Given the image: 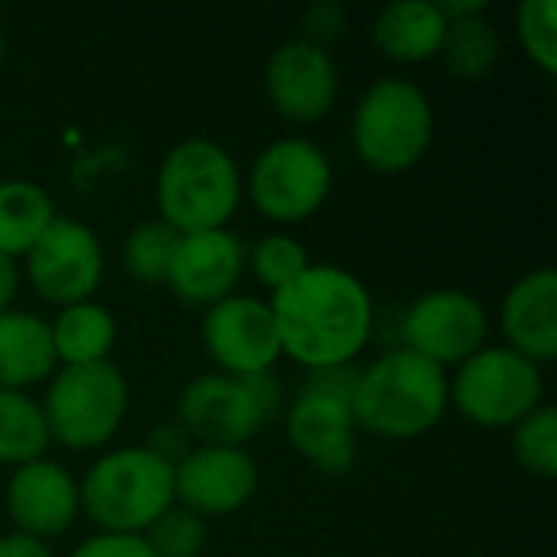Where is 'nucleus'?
Listing matches in <instances>:
<instances>
[{
    "label": "nucleus",
    "instance_id": "nucleus-1",
    "mask_svg": "<svg viewBox=\"0 0 557 557\" xmlns=\"http://www.w3.org/2000/svg\"><path fill=\"white\" fill-rule=\"evenodd\" d=\"M281 356L307 372L356 366L375 336L369 287L339 264H310L294 284L271 294Z\"/></svg>",
    "mask_w": 557,
    "mask_h": 557
},
{
    "label": "nucleus",
    "instance_id": "nucleus-2",
    "mask_svg": "<svg viewBox=\"0 0 557 557\" xmlns=\"http://www.w3.org/2000/svg\"><path fill=\"white\" fill-rule=\"evenodd\" d=\"M450 408V372L424 356L392 346L356 369L352 418L379 441H418L431 434Z\"/></svg>",
    "mask_w": 557,
    "mask_h": 557
},
{
    "label": "nucleus",
    "instance_id": "nucleus-3",
    "mask_svg": "<svg viewBox=\"0 0 557 557\" xmlns=\"http://www.w3.org/2000/svg\"><path fill=\"white\" fill-rule=\"evenodd\" d=\"M242 199L245 176L235 157L209 137H189L170 147L153 176L157 219L180 235L228 228Z\"/></svg>",
    "mask_w": 557,
    "mask_h": 557
},
{
    "label": "nucleus",
    "instance_id": "nucleus-4",
    "mask_svg": "<svg viewBox=\"0 0 557 557\" xmlns=\"http://www.w3.org/2000/svg\"><path fill=\"white\" fill-rule=\"evenodd\" d=\"M437 117L431 95L411 78H379L372 82L349 124V140L359 163L382 176H398L414 170L434 144Z\"/></svg>",
    "mask_w": 557,
    "mask_h": 557
},
{
    "label": "nucleus",
    "instance_id": "nucleus-5",
    "mask_svg": "<svg viewBox=\"0 0 557 557\" xmlns=\"http://www.w3.org/2000/svg\"><path fill=\"white\" fill-rule=\"evenodd\" d=\"M78 499L95 532L144 535L176 503L173 467L144 444L104 450L78 480Z\"/></svg>",
    "mask_w": 557,
    "mask_h": 557
},
{
    "label": "nucleus",
    "instance_id": "nucleus-6",
    "mask_svg": "<svg viewBox=\"0 0 557 557\" xmlns=\"http://www.w3.org/2000/svg\"><path fill=\"white\" fill-rule=\"evenodd\" d=\"M52 444L88 454L108 447L124 428L131 385L114 362L55 369L39 398Z\"/></svg>",
    "mask_w": 557,
    "mask_h": 557
},
{
    "label": "nucleus",
    "instance_id": "nucleus-7",
    "mask_svg": "<svg viewBox=\"0 0 557 557\" xmlns=\"http://www.w3.org/2000/svg\"><path fill=\"white\" fill-rule=\"evenodd\" d=\"M284 411L281 382L271 375L235 379L222 372L196 375L183 385L176 401V421L193 444L245 447Z\"/></svg>",
    "mask_w": 557,
    "mask_h": 557
},
{
    "label": "nucleus",
    "instance_id": "nucleus-8",
    "mask_svg": "<svg viewBox=\"0 0 557 557\" xmlns=\"http://www.w3.org/2000/svg\"><path fill=\"white\" fill-rule=\"evenodd\" d=\"M450 405L483 431H512L545 405V369L503 343H486L450 372Z\"/></svg>",
    "mask_w": 557,
    "mask_h": 557
},
{
    "label": "nucleus",
    "instance_id": "nucleus-9",
    "mask_svg": "<svg viewBox=\"0 0 557 557\" xmlns=\"http://www.w3.org/2000/svg\"><path fill=\"white\" fill-rule=\"evenodd\" d=\"M356 366L307 372L294 401L281 411L287 444L320 473L343 476L359 454V428L352 418Z\"/></svg>",
    "mask_w": 557,
    "mask_h": 557
},
{
    "label": "nucleus",
    "instance_id": "nucleus-10",
    "mask_svg": "<svg viewBox=\"0 0 557 557\" xmlns=\"http://www.w3.org/2000/svg\"><path fill=\"white\" fill-rule=\"evenodd\" d=\"M333 193V163L310 137H277L255 160L245 176L251 209L274 225H300L313 219Z\"/></svg>",
    "mask_w": 557,
    "mask_h": 557
},
{
    "label": "nucleus",
    "instance_id": "nucleus-11",
    "mask_svg": "<svg viewBox=\"0 0 557 557\" xmlns=\"http://www.w3.org/2000/svg\"><path fill=\"white\" fill-rule=\"evenodd\" d=\"M490 343V310L463 287H434L414 297L401 313L405 349L454 372Z\"/></svg>",
    "mask_w": 557,
    "mask_h": 557
},
{
    "label": "nucleus",
    "instance_id": "nucleus-12",
    "mask_svg": "<svg viewBox=\"0 0 557 557\" xmlns=\"http://www.w3.org/2000/svg\"><path fill=\"white\" fill-rule=\"evenodd\" d=\"M23 281L39 300L59 307L95 300L104 281V248L91 225L78 219H55L42 238L20 258Z\"/></svg>",
    "mask_w": 557,
    "mask_h": 557
},
{
    "label": "nucleus",
    "instance_id": "nucleus-13",
    "mask_svg": "<svg viewBox=\"0 0 557 557\" xmlns=\"http://www.w3.org/2000/svg\"><path fill=\"white\" fill-rule=\"evenodd\" d=\"M202 349L215 372L251 379L271 375L281 356V339L274 326L271 304L255 294H232L202 310Z\"/></svg>",
    "mask_w": 557,
    "mask_h": 557
},
{
    "label": "nucleus",
    "instance_id": "nucleus-14",
    "mask_svg": "<svg viewBox=\"0 0 557 557\" xmlns=\"http://www.w3.org/2000/svg\"><path fill=\"white\" fill-rule=\"evenodd\" d=\"M264 95L281 121L317 124L336 108L339 65L330 49L304 39L281 42L264 65Z\"/></svg>",
    "mask_w": 557,
    "mask_h": 557
},
{
    "label": "nucleus",
    "instance_id": "nucleus-15",
    "mask_svg": "<svg viewBox=\"0 0 557 557\" xmlns=\"http://www.w3.org/2000/svg\"><path fill=\"white\" fill-rule=\"evenodd\" d=\"M258 493V463L245 447L196 444L173 467V499L193 516L222 519L242 512Z\"/></svg>",
    "mask_w": 557,
    "mask_h": 557
},
{
    "label": "nucleus",
    "instance_id": "nucleus-16",
    "mask_svg": "<svg viewBox=\"0 0 557 557\" xmlns=\"http://www.w3.org/2000/svg\"><path fill=\"white\" fill-rule=\"evenodd\" d=\"M248 274V245L232 228L180 235L166 287L186 307H212L238 294L242 277Z\"/></svg>",
    "mask_w": 557,
    "mask_h": 557
},
{
    "label": "nucleus",
    "instance_id": "nucleus-17",
    "mask_svg": "<svg viewBox=\"0 0 557 557\" xmlns=\"http://www.w3.org/2000/svg\"><path fill=\"white\" fill-rule=\"evenodd\" d=\"M3 506L13 522V532L52 542L65 535L82 516L78 480L62 463L39 457L33 463L10 470Z\"/></svg>",
    "mask_w": 557,
    "mask_h": 557
},
{
    "label": "nucleus",
    "instance_id": "nucleus-18",
    "mask_svg": "<svg viewBox=\"0 0 557 557\" xmlns=\"http://www.w3.org/2000/svg\"><path fill=\"white\" fill-rule=\"evenodd\" d=\"M503 346L532 359L535 366H552L557 359V271L535 268L522 274L499 304Z\"/></svg>",
    "mask_w": 557,
    "mask_h": 557
},
{
    "label": "nucleus",
    "instance_id": "nucleus-19",
    "mask_svg": "<svg viewBox=\"0 0 557 557\" xmlns=\"http://www.w3.org/2000/svg\"><path fill=\"white\" fill-rule=\"evenodd\" d=\"M447 16L434 0L385 3L369 26L372 46L398 65H424L441 55Z\"/></svg>",
    "mask_w": 557,
    "mask_h": 557
},
{
    "label": "nucleus",
    "instance_id": "nucleus-20",
    "mask_svg": "<svg viewBox=\"0 0 557 557\" xmlns=\"http://www.w3.org/2000/svg\"><path fill=\"white\" fill-rule=\"evenodd\" d=\"M59 369L49 320L29 310L0 313V392H29Z\"/></svg>",
    "mask_w": 557,
    "mask_h": 557
},
{
    "label": "nucleus",
    "instance_id": "nucleus-21",
    "mask_svg": "<svg viewBox=\"0 0 557 557\" xmlns=\"http://www.w3.org/2000/svg\"><path fill=\"white\" fill-rule=\"evenodd\" d=\"M49 333L59 369L111 362V352L117 346V320L98 300L59 307L49 320Z\"/></svg>",
    "mask_w": 557,
    "mask_h": 557
},
{
    "label": "nucleus",
    "instance_id": "nucleus-22",
    "mask_svg": "<svg viewBox=\"0 0 557 557\" xmlns=\"http://www.w3.org/2000/svg\"><path fill=\"white\" fill-rule=\"evenodd\" d=\"M55 219V202L39 183L0 180V255L20 261Z\"/></svg>",
    "mask_w": 557,
    "mask_h": 557
},
{
    "label": "nucleus",
    "instance_id": "nucleus-23",
    "mask_svg": "<svg viewBox=\"0 0 557 557\" xmlns=\"http://www.w3.org/2000/svg\"><path fill=\"white\" fill-rule=\"evenodd\" d=\"M437 59L457 82L490 78L503 59V36H499L496 23L486 16V10L447 20V33H444Z\"/></svg>",
    "mask_w": 557,
    "mask_h": 557
},
{
    "label": "nucleus",
    "instance_id": "nucleus-24",
    "mask_svg": "<svg viewBox=\"0 0 557 557\" xmlns=\"http://www.w3.org/2000/svg\"><path fill=\"white\" fill-rule=\"evenodd\" d=\"M52 447L46 414L29 392H0V463L16 470L46 457Z\"/></svg>",
    "mask_w": 557,
    "mask_h": 557
},
{
    "label": "nucleus",
    "instance_id": "nucleus-25",
    "mask_svg": "<svg viewBox=\"0 0 557 557\" xmlns=\"http://www.w3.org/2000/svg\"><path fill=\"white\" fill-rule=\"evenodd\" d=\"M176 245H180V232H173L160 219H147L140 225H134L131 235L124 238L121 264H124V271H127V277L134 284L160 287V284H166Z\"/></svg>",
    "mask_w": 557,
    "mask_h": 557
},
{
    "label": "nucleus",
    "instance_id": "nucleus-26",
    "mask_svg": "<svg viewBox=\"0 0 557 557\" xmlns=\"http://www.w3.org/2000/svg\"><path fill=\"white\" fill-rule=\"evenodd\" d=\"M310 264L313 261L307 245L287 232H268L255 245H248V274L268 294H277L281 287L294 284Z\"/></svg>",
    "mask_w": 557,
    "mask_h": 557
},
{
    "label": "nucleus",
    "instance_id": "nucleus-27",
    "mask_svg": "<svg viewBox=\"0 0 557 557\" xmlns=\"http://www.w3.org/2000/svg\"><path fill=\"white\" fill-rule=\"evenodd\" d=\"M512 457L535 480L557 476V408L539 405L512 428Z\"/></svg>",
    "mask_w": 557,
    "mask_h": 557
},
{
    "label": "nucleus",
    "instance_id": "nucleus-28",
    "mask_svg": "<svg viewBox=\"0 0 557 557\" xmlns=\"http://www.w3.org/2000/svg\"><path fill=\"white\" fill-rule=\"evenodd\" d=\"M516 36L532 65L545 75L557 72V3L555 0H522L516 10Z\"/></svg>",
    "mask_w": 557,
    "mask_h": 557
},
{
    "label": "nucleus",
    "instance_id": "nucleus-29",
    "mask_svg": "<svg viewBox=\"0 0 557 557\" xmlns=\"http://www.w3.org/2000/svg\"><path fill=\"white\" fill-rule=\"evenodd\" d=\"M144 542L150 545L153 557H202L209 529L199 516H193L183 506H170L147 532Z\"/></svg>",
    "mask_w": 557,
    "mask_h": 557
},
{
    "label": "nucleus",
    "instance_id": "nucleus-30",
    "mask_svg": "<svg viewBox=\"0 0 557 557\" xmlns=\"http://www.w3.org/2000/svg\"><path fill=\"white\" fill-rule=\"evenodd\" d=\"M346 29H349V10L339 0H317L313 7L304 10L297 39L320 46V49H330L333 42L343 39Z\"/></svg>",
    "mask_w": 557,
    "mask_h": 557
},
{
    "label": "nucleus",
    "instance_id": "nucleus-31",
    "mask_svg": "<svg viewBox=\"0 0 557 557\" xmlns=\"http://www.w3.org/2000/svg\"><path fill=\"white\" fill-rule=\"evenodd\" d=\"M69 557H153L144 535H117V532H95L82 539Z\"/></svg>",
    "mask_w": 557,
    "mask_h": 557
},
{
    "label": "nucleus",
    "instance_id": "nucleus-32",
    "mask_svg": "<svg viewBox=\"0 0 557 557\" xmlns=\"http://www.w3.org/2000/svg\"><path fill=\"white\" fill-rule=\"evenodd\" d=\"M144 447H147L153 457H160L163 463L176 467L196 444H193V437L186 434V428H183L180 421H163V424H157V428L150 431V437H147Z\"/></svg>",
    "mask_w": 557,
    "mask_h": 557
},
{
    "label": "nucleus",
    "instance_id": "nucleus-33",
    "mask_svg": "<svg viewBox=\"0 0 557 557\" xmlns=\"http://www.w3.org/2000/svg\"><path fill=\"white\" fill-rule=\"evenodd\" d=\"M0 557H55L49 542H39L23 532H7L0 535Z\"/></svg>",
    "mask_w": 557,
    "mask_h": 557
},
{
    "label": "nucleus",
    "instance_id": "nucleus-34",
    "mask_svg": "<svg viewBox=\"0 0 557 557\" xmlns=\"http://www.w3.org/2000/svg\"><path fill=\"white\" fill-rule=\"evenodd\" d=\"M23 274H20V261L10 255H0V313L13 307L16 294H20Z\"/></svg>",
    "mask_w": 557,
    "mask_h": 557
},
{
    "label": "nucleus",
    "instance_id": "nucleus-35",
    "mask_svg": "<svg viewBox=\"0 0 557 557\" xmlns=\"http://www.w3.org/2000/svg\"><path fill=\"white\" fill-rule=\"evenodd\" d=\"M3 59H7V36H3V29H0V69H3Z\"/></svg>",
    "mask_w": 557,
    "mask_h": 557
}]
</instances>
